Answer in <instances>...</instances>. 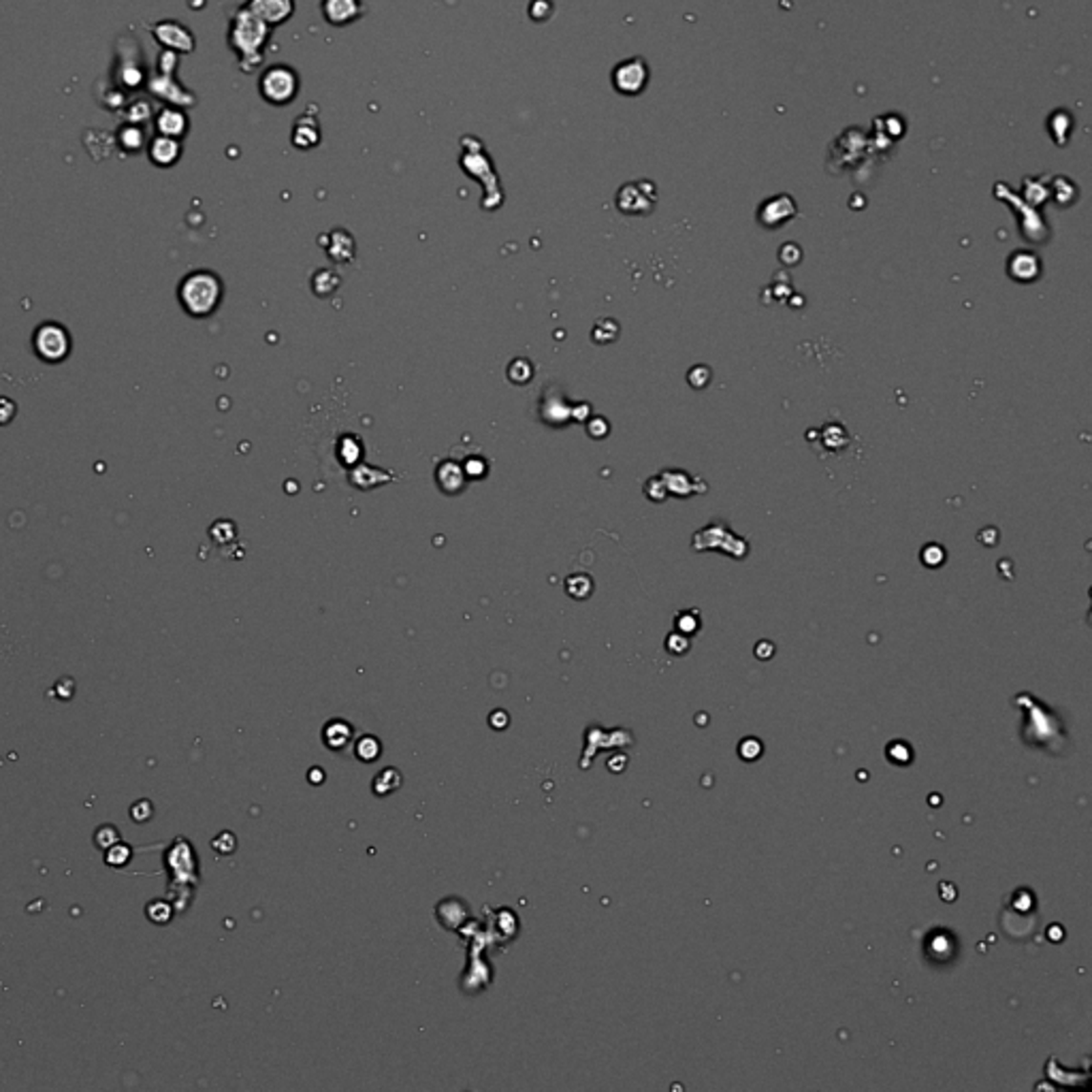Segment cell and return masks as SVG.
<instances>
[{
  "label": "cell",
  "instance_id": "cell-8",
  "mask_svg": "<svg viewBox=\"0 0 1092 1092\" xmlns=\"http://www.w3.org/2000/svg\"><path fill=\"white\" fill-rule=\"evenodd\" d=\"M246 7L269 29L287 24L295 13V0H247Z\"/></svg>",
  "mask_w": 1092,
  "mask_h": 1092
},
{
  "label": "cell",
  "instance_id": "cell-5",
  "mask_svg": "<svg viewBox=\"0 0 1092 1092\" xmlns=\"http://www.w3.org/2000/svg\"><path fill=\"white\" fill-rule=\"evenodd\" d=\"M612 88L623 96H636L645 90L649 81V67L642 58H628L619 62L612 71Z\"/></svg>",
  "mask_w": 1092,
  "mask_h": 1092
},
{
  "label": "cell",
  "instance_id": "cell-13",
  "mask_svg": "<svg viewBox=\"0 0 1092 1092\" xmlns=\"http://www.w3.org/2000/svg\"><path fill=\"white\" fill-rule=\"evenodd\" d=\"M353 739V728L344 721H332L325 728V742L332 749H344Z\"/></svg>",
  "mask_w": 1092,
  "mask_h": 1092
},
{
  "label": "cell",
  "instance_id": "cell-6",
  "mask_svg": "<svg viewBox=\"0 0 1092 1092\" xmlns=\"http://www.w3.org/2000/svg\"><path fill=\"white\" fill-rule=\"evenodd\" d=\"M320 15L333 29H344L361 20L365 15V3L363 0H320Z\"/></svg>",
  "mask_w": 1092,
  "mask_h": 1092
},
{
  "label": "cell",
  "instance_id": "cell-16",
  "mask_svg": "<svg viewBox=\"0 0 1092 1092\" xmlns=\"http://www.w3.org/2000/svg\"><path fill=\"white\" fill-rule=\"evenodd\" d=\"M356 756H359L363 761H374L375 758L380 756V745L378 747H370L367 745V737L359 740V745H356Z\"/></svg>",
  "mask_w": 1092,
  "mask_h": 1092
},
{
  "label": "cell",
  "instance_id": "cell-10",
  "mask_svg": "<svg viewBox=\"0 0 1092 1092\" xmlns=\"http://www.w3.org/2000/svg\"><path fill=\"white\" fill-rule=\"evenodd\" d=\"M156 128L162 137H171V139H182L188 133L190 122L188 116L176 107H164L156 118Z\"/></svg>",
  "mask_w": 1092,
  "mask_h": 1092
},
{
  "label": "cell",
  "instance_id": "cell-4",
  "mask_svg": "<svg viewBox=\"0 0 1092 1092\" xmlns=\"http://www.w3.org/2000/svg\"><path fill=\"white\" fill-rule=\"evenodd\" d=\"M32 346L45 363H60L71 353V335L56 323H45L34 332Z\"/></svg>",
  "mask_w": 1092,
  "mask_h": 1092
},
{
  "label": "cell",
  "instance_id": "cell-14",
  "mask_svg": "<svg viewBox=\"0 0 1092 1092\" xmlns=\"http://www.w3.org/2000/svg\"><path fill=\"white\" fill-rule=\"evenodd\" d=\"M120 841V832H118L114 825H103V828H98L96 832V846L100 849H109L116 843Z\"/></svg>",
  "mask_w": 1092,
  "mask_h": 1092
},
{
  "label": "cell",
  "instance_id": "cell-3",
  "mask_svg": "<svg viewBox=\"0 0 1092 1092\" xmlns=\"http://www.w3.org/2000/svg\"><path fill=\"white\" fill-rule=\"evenodd\" d=\"M301 92V77L290 64H271L259 77V95L271 107H287L295 103Z\"/></svg>",
  "mask_w": 1092,
  "mask_h": 1092
},
{
  "label": "cell",
  "instance_id": "cell-11",
  "mask_svg": "<svg viewBox=\"0 0 1092 1092\" xmlns=\"http://www.w3.org/2000/svg\"><path fill=\"white\" fill-rule=\"evenodd\" d=\"M182 156V143L180 139H171V137L159 135L150 143V161L156 167H171L176 164Z\"/></svg>",
  "mask_w": 1092,
  "mask_h": 1092
},
{
  "label": "cell",
  "instance_id": "cell-2",
  "mask_svg": "<svg viewBox=\"0 0 1092 1092\" xmlns=\"http://www.w3.org/2000/svg\"><path fill=\"white\" fill-rule=\"evenodd\" d=\"M178 297L186 314L205 318L218 308L220 297H223V284L214 273L195 271L182 280Z\"/></svg>",
  "mask_w": 1092,
  "mask_h": 1092
},
{
  "label": "cell",
  "instance_id": "cell-17",
  "mask_svg": "<svg viewBox=\"0 0 1092 1092\" xmlns=\"http://www.w3.org/2000/svg\"><path fill=\"white\" fill-rule=\"evenodd\" d=\"M13 415H15L13 401L7 399V397H0V425L9 423V420L13 418Z\"/></svg>",
  "mask_w": 1092,
  "mask_h": 1092
},
{
  "label": "cell",
  "instance_id": "cell-15",
  "mask_svg": "<svg viewBox=\"0 0 1092 1092\" xmlns=\"http://www.w3.org/2000/svg\"><path fill=\"white\" fill-rule=\"evenodd\" d=\"M128 858H131V847H128V846H118V843H116L114 847H109L107 862H109V865H112V867L124 865V862H126Z\"/></svg>",
  "mask_w": 1092,
  "mask_h": 1092
},
{
  "label": "cell",
  "instance_id": "cell-18",
  "mask_svg": "<svg viewBox=\"0 0 1092 1092\" xmlns=\"http://www.w3.org/2000/svg\"><path fill=\"white\" fill-rule=\"evenodd\" d=\"M131 813L137 822H148V818L152 815V806L148 801H141L133 806Z\"/></svg>",
  "mask_w": 1092,
  "mask_h": 1092
},
{
  "label": "cell",
  "instance_id": "cell-7",
  "mask_svg": "<svg viewBox=\"0 0 1092 1092\" xmlns=\"http://www.w3.org/2000/svg\"><path fill=\"white\" fill-rule=\"evenodd\" d=\"M154 36L164 50L176 54H190L195 50V36L180 22L164 20L154 26Z\"/></svg>",
  "mask_w": 1092,
  "mask_h": 1092
},
{
  "label": "cell",
  "instance_id": "cell-1",
  "mask_svg": "<svg viewBox=\"0 0 1092 1092\" xmlns=\"http://www.w3.org/2000/svg\"><path fill=\"white\" fill-rule=\"evenodd\" d=\"M271 31L273 29H269L261 17H256L246 5L233 13L231 24H228V48L237 56L244 73H252L263 64Z\"/></svg>",
  "mask_w": 1092,
  "mask_h": 1092
},
{
  "label": "cell",
  "instance_id": "cell-9",
  "mask_svg": "<svg viewBox=\"0 0 1092 1092\" xmlns=\"http://www.w3.org/2000/svg\"><path fill=\"white\" fill-rule=\"evenodd\" d=\"M320 139H323V131H320V122L316 116H310L304 114L299 116L295 124H292V131H290V143L295 145L297 150H314L316 145H320Z\"/></svg>",
  "mask_w": 1092,
  "mask_h": 1092
},
{
  "label": "cell",
  "instance_id": "cell-12",
  "mask_svg": "<svg viewBox=\"0 0 1092 1092\" xmlns=\"http://www.w3.org/2000/svg\"><path fill=\"white\" fill-rule=\"evenodd\" d=\"M152 92L156 95L171 100L173 105H195V96L190 95L188 90H183L182 86H178L176 81L171 79V73H162L161 79L152 81Z\"/></svg>",
  "mask_w": 1092,
  "mask_h": 1092
}]
</instances>
